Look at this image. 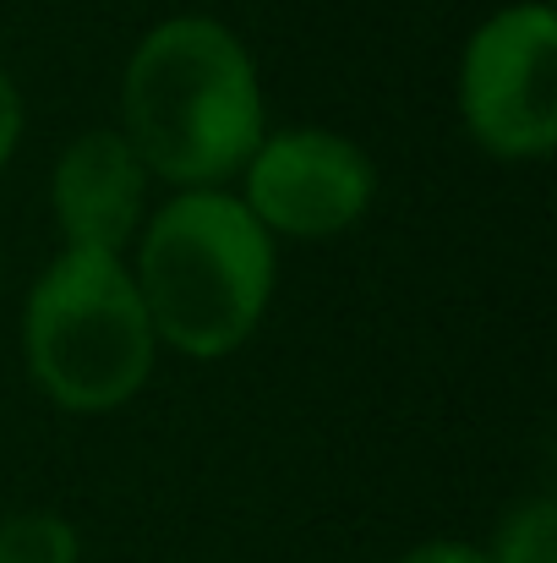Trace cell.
<instances>
[{
    "label": "cell",
    "instance_id": "cell-1",
    "mask_svg": "<svg viewBox=\"0 0 557 563\" xmlns=\"http://www.w3.org/2000/svg\"><path fill=\"white\" fill-rule=\"evenodd\" d=\"M121 137L154 181L176 191L235 181L268 137L263 77L246 38L208 11L154 22L121 71Z\"/></svg>",
    "mask_w": 557,
    "mask_h": 563
},
{
    "label": "cell",
    "instance_id": "cell-2",
    "mask_svg": "<svg viewBox=\"0 0 557 563\" xmlns=\"http://www.w3.org/2000/svg\"><path fill=\"white\" fill-rule=\"evenodd\" d=\"M154 323V340L186 362L235 356L279 285V241L252 219L241 191H170L137 230V263H126Z\"/></svg>",
    "mask_w": 557,
    "mask_h": 563
},
{
    "label": "cell",
    "instance_id": "cell-3",
    "mask_svg": "<svg viewBox=\"0 0 557 563\" xmlns=\"http://www.w3.org/2000/svg\"><path fill=\"white\" fill-rule=\"evenodd\" d=\"M22 362L66 416L132 405L154 377L159 340L126 257L60 246L22 301Z\"/></svg>",
    "mask_w": 557,
    "mask_h": 563
},
{
    "label": "cell",
    "instance_id": "cell-4",
    "mask_svg": "<svg viewBox=\"0 0 557 563\" xmlns=\"http://www.w3.org/2000/svg\"><path fill=\"white\" fill-rule=\"evenodd\" d=\"M459 121L492 159L531 165L557 148V16L525 0L492 11L459 49Z\"/></svg>",
    "mask_w": 557,
    "mask_h": 563
},
{
    "label": "cell",
    "instance_id": "cell-5",
    "mask_svg": "<svg viewBox=\"0 0 557 563\" xmlns=\"http://www.w3.org/2000/svg\"><path fill=\"white\" fill-rule=\"evenodd\" d=\"M241 202L274 241H334L367 219L377 197L371 154L328 126H285L246 159Z\"/></svg>",
    "mask_w": 557,
    "mask_h": 563
},
{
    "label": "cell",
    "instance_id": "cell-6",
    "mask_svg": "<svg viewBox=\"0 0 557 563\" xmlns=\"http://www.w3.org/2000/svg\"><path fill=\"white\" fill-rule=\"evenodd\" d=\"M148 165L121 137V126H93L71 137L49 170V213L60 230V246L77 252H110L126 257L148 219Z\"/></svg>",
    "mask_w": 557,
    "mask_h": 563
},
{
    "label": "cell",
    "instance_id": "cell-7",
    "mask_svg": "<svg viewBox=\"0 0 557 563\" xmlns=\"http://www.w3.org/2000/svg\"><path fill=\"white\" fill-rule=\"evenodd\" d=\"M82 542L66 515L49 509H22L0 520V563H77Z\"/></svg>",
    "mask_w": 557,
    "mask_h": 563
},
{
    "label": "cell",
    "instance_id": "cell-8",
    "mask_svg": "<svg viewBox=\"0 0 557 563\" xmlns=\"http://www.w3.org/2000/svg\"><path fill=\"white\" fill-rule=\"evenodd\" d=\"M492 563H557V509L547 498L514 509L498 531V548L487 553Z\"/></svg>",
    "mask_w": 557,
    "mask_h": 563
},
{
    "label": "cell",
    "instance_id": "cell-9",
    "mask_svg": "<svg viewBox=\"0 0 557 563\" xmlns=\"http://www.w3.org/2000/svg\"><path fill=\"white\" fill-rule=\"evenodd\" d=\"M22 121H27V110H22V93H16L11 71L0 66V170L11 165V154H16V143H22Z\"/></svg>",
    "mask_w": 557,
    "mask_h": 563
},
{
    "label": "cell",
    "instance_id": "cell-10",
    "mask_svg": "<svg viewBox=\"0 0 557 563\" xmlns=\"http://www.w3.org/2000/svg\"><path fill=\"white\" fill-rule=\"evenodd\" d=\"M399 563H492V559L481 548H470V542H426V548L404 553Z\"/></svg>",
    "mask_w": 557,
    "mask_h": 563
}]
</instances>
